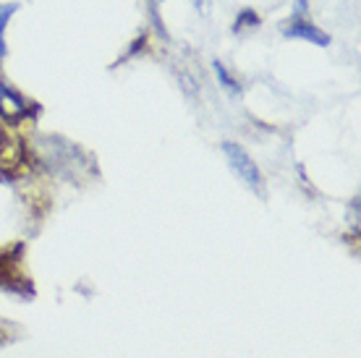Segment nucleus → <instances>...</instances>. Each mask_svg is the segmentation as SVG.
<instances>
[{"instance_id": "obj_1", "label": "nucleus", "mask_w": 361, "mask_h": 358, "mask_svg": "<svg viewBox=\"0 0 361 358\" xmlns=\"http://www.w3.org/2000/svg\"><path fill=\"white\" fill-rule=\"evenodd\" d=\"M223 149H226L228 162H231V168H233L235 175L244 180L252 191H262V175H259V168L254 165L252 157H249V154H246L244 149H241L238 144H233V142H228Z\"/></svg>"}, {"instance_id": "obj_2", "label": "nucleus", "mask_w": 361, "mask_h": 358, "mask_svg": "<svg viewBox=\"0 0 361 358\" xmlns=\"http://www.w3.org/2000/svg\"><path fill=\"white\" fill-rule=\"evenodd\" d=\"M24 110H27V102L21 99V94L8 90L6 81L0 79V116L6 121H16V118L24 116Z\"/></svg>"}, {"instance_id": "obj_3", "label": "nucleus", "mask_w": 361, "mask_h": 358, "mask_svg": "<svg viewBox=\"0 0 361 358\" xmlns=\"http://www.w3.org/2000/svg\"><path fill=\"white\" fill-rule=\"evenodd\" d=\"M286 35L288 37H304V39H312V42H317V45H327L330 42V37L325 35V32H319L317 27H312L309 21H298L290 29H286Z\"/></svg>"}, {"instance_id": "obj_4", "label": "nucleus", "mask_w": 361, "mask_h": 358, "mask_svg": "<svg viewBox=\"0 0 361 358\" xmlns=\"http://www.w3.org/2000/svg\"><path fill=\"white\" fill-rule=\"evenodd\" d=\"M16 13V6L11 3V6H0V55H6V42H3V32H6V24H8V18Z\"/></svg>"}, {"instance_id": "obj_5", "label": "nucleus", "mask_w": 361, "mask_h": 358, "mask_svg": "<svg viewBox=\"0 0 361 358\" xmlns=\"http://www.w3.org/2000/svg\"><path fill=\"white\" fill-rule=\"evenodd\" d=\"M215 71H217V76H220V81H223V87H226V90L238 92V87H235V81L231 79V76H226V71H223V66H220V63H215Z\"/></svg>"}]
</instances>
